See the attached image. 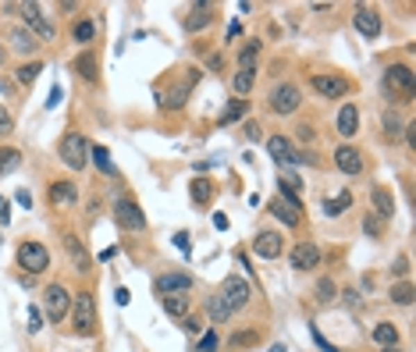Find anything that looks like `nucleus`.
<instances>
[{"instance_id":"f257e3e1","label":"nucleus","mask_w":416,"mask_h":352,"mask_svg":"<svg viewBox=\"0 0 416 352\" xmlns=\"http://www.w3.org/2000/svg\"><path fill=\"white\" fill-rule=\"evenodd\" d=\"M57 157L65 160V167H72V171H82V167L89 164V142H85V135H78V132H68V135L61 139V146H57Z\"/></svg>"},{"instance_id":"f03ea898","label":"nucleus","mask_w":416,"mask_h":352,"mask_svg":"<svg viewBox=\"0 0 416 352\" xmlns=\"http://www.w3.org/2000/svg\"><path fill=\"white\" fill-rule=\"evenodd\" d=\"M267 153L274 157L278 167H295V164H313L317 157L313 153H299V150H292V142L285 135H271L267 139Z\"/></svg>"},{"instance_id":"7ed1b4c3","label":"nucleus","mask_w":416,"mask_h":352,"mask_svg":"<svg viewBox=\"0 0 416 352\" xmlns=\"http://www.w3.org/2000/svg\"><path fill=\"white\" fill-rule=\"evenodd\" d=\"M72 324L82 338L97 335V306H93V296L89 292H82V296L75 299V310H72Z\"/></svg>"},{"instance_id":"20e7f679","label":"nucleus","mask_w":416,"mask_h":352,"mask_svg":"<svg viewBox=\"0 0 416 352\" xmlns=\"http://www.w3.org/2000/svg\"><path fill=\"white\" fill-rule=\"evenodd\" d=\"M384 85H388L392 93H399L402 100L416 97V75H413L409 65H392L388 72H384Z\"/></svg>"},{"instance_id":"39448f33","label":"nucleus","mask_w":416,"mask_h":352,"mask_svg":"<svg viewBox=\"0 0 416 352\" xmlns=\"http://www.w3.org/2000/svg\"><path fill=\"white\" fill-rule=\"evenodd\" d=\"M18 267L28 271V274H40L50 267V253L43 242H22L18 246Z\"/></svg>"},{"instance_id":"423d86ee","label":"nucleus","mask_w":416,"mask_h":352,"mask_svg":"<svg viewBox=\"0 0 416 352\" xmlns=\"http://www.w3.org/2000/svg\"><path fill=\"white\" fill-rule=\"evenodd\" d=\"M271 110L274 114H295L299 110V103H303V93H299V85H292V82H281V85H274L271 90Z\"/></svg>"},{"instance_id":"0eeeda50","label":"nucleus","mask_w":416,"mask_h":352,"mask_svg":"<svg viewBox=\"0 0 416 352\" xmlns=\"http://www.w3.org/2000/svg\"><path fill=\"white\" fill-rule=\"evenodd\" d=\"M221 299H224V306L235 313V310L249 306L253 288H249V281H242V278H224V285H221Z\"/></svg>"},{"instance_id":"6e6552de","label":"nucleus","mask_w":416,"mask_h":352,"mask_svg":"<svg viewBox=\"0 0 416 352\" xmlns=\"http://www.w3.org/2000/svg\"><path fill=\"white\" fill-rule=\"evenodd\" d=\"M114 221H117V228H122V231H142L146 228V217H142L135 199H117L114 203Z\"/></svg>"},{"instance_id":"1a4fd4ad","label":"nucleus","mask_w":416,"mask_h":352,"mask_svg":"<svg viewBox=\"0 0 416 352\" xmlns=\"http://www.w3.org/2000/svg\"><path fill=\"white\" fill-rule=\"evenodd\" d=\"M352 25H356V33L367 36V40H377V36H381V15H377V8H370V4L356 8Z\"/></svg>"},{"instance_id":"9d476101","label":"nucleus","mask_w":416,"mask_h":352,"mask_svg":"<svg viewBox=\"0 0 416 352\" xmlns=\"http://www.w3.org/2000/svg\"><path fill=\"white\" fill-rule=\"evenodd\" d=\"M43 299H47V317H50V324H57V320H65V313H68V303H72V296H68V288H65V285H50Z\"/></svg>"},{"instance_id":"9b49d317","label":"nucleus","mask_w":416,"mask_h":352,"mask_svg":"<svg viewBox=\"0 0 416 352\" xmlns=\"http://www.w3.org/2000/svg\"><path fill=\"white\" fill-rule=\"evenodd\" d=\"M18 11H22V22H25V25L36 33V40H53V25L43 18L40 4H22Z\"/></svg>"},{"instance_id":"f8f14e48","label":"nucleus","mask_w":416,"mask_h":352,"mask_svg":"<svg viewBox=\"0 0 416 352\" xmlns=\"http://www.w3.org/2000/svg\"><path fill=\"white\" fill-rule=\"evenodd\" d=\"M310 82H313V90H317L320 97H328V100H342V97L349 93V82H345L342 75H313Z\"/></svg>"},{"instance_id":"ddd939ff","label":"nucleus","mask_w":416,"mask_h":352,"mask_svg":"<svg viewBox=\"0 0 416 352\" xmlns=\"http://www.w3.org/2000/svg\"><path fill=\"white\" fill-rule=\"evenodd\" d=\"M253 249H256V256H263V260H278V256L285 253V239H281L278 231H260L256 242H253Z\"/></svg>"},{"instance_id":"4468645a","label":"nucleus","mask_w":416,"mask_h":352,"mask_svg":"<svg viewBox=\"0 0 416 352\" xmlns=\"http://www.w3.org/2000/svg\"><path fill=\"white\" fill-rule=\"evenodd\" d=\"M320 263V249L313 242H299L292 249V271H313Z\"/></svg>"},{"instance_id":"2eb2a0df","label":"nucleus","mask_w":416,"mask_h":352,"mask_svg":"<svg viewBox=\"0 0 416 352\" xmlns=\"http://www.w3.org/2000/svg\"><path fill=\"white\" fill-rule=\"evenodd\" d=\"M192 288V274H164L157 278V292L160 296H182V292Z\"/></svg>"},{"instance_id":"dca6fc26","label":"nucleus","mask_w":416,"mask_h":352,"mask_svg":"<svg viewBox=\"0 0 416 352\" xmlns=\"http://www.w3.org/2000/svg\"><path fill=\"white\" fill-rule=\"evenodd\" d=\"M278 192L285 196L281 203H288L292 210L303 214V203H299V178H295V174H278Z\"/></svg>"},{"instance_id":"f3484780","label":"nucleus","mask_w":416,"mask_h":352,"mask_svg":"<svg viewBox=\"0 0 416 352\" xmlns=\"http://www.w3.org/2000/svg\"><path fill=\"white\" fill-rule=\"evenodd\" d=\"M335 164H338V171H345V174H360V171H363V153L352 150V146H342V150H335Z\"/></svg>"},{"instance_id":"a211bd4d","label":"nucleus","mask_w":416,"mask_h":352,"mask_svg":"<svg viewBox=\"0 0 416 352\" xmlns=\"http://www.w3.org/2000/svg\"><path fill=\"white\" fill-rule=\"evenodd\" d=\"M72 68H75V75H82L85 82H97V78H100V61H97V53H89V50L75 57Z\"/></svg>"},{"instance_id":"6ab92c4d","label":"nucleus","mask_w":416,"mask_h":352,"mask_svg":"<svg viewBox=\"0 0 416 352\" xmlns=\"http://www.w3.org/2000/svg\"><path fill=\"white\" fill-rule=\"evenodd\" d=\"M8 40H11V50H18V53H36L40 50V40L28 33V28H11Z\"/></svg>"},{"instance_id":"aec40b11","label":"nucleus","mask_w":416,"mask_h":352,"mask_svg":"<svg viewBox=\"0 0 416 352\" xmlns=\"http://www.w3.org/2000/svg\"><path fill=\"white\" fill-rule=\"evenodd\" d=\"M370 199H374V210H377L374 217H381V221H392V214H395V199H392V192L377 185V189L370 192Z\"/></svg>"},{"instance_id":"412c9836","label":"nucleus","mask_w":416,"mask_h":352,"mask_svg":"<svg viewBox=\"0 0 416 352\" xmlns=\"http://www.w3.org/2000/svg\"><path fill=\"white\" fill-rule=\"evenodd\" d=\"M338 132H342L345 139H352L356 132H360V110H356L352 103H345V107L338 110Z\"/></svg>"},{"instance_id":"4be33fe9","label":"nucleus","mask_w":416,"mask_h":352,"mask_svg":"<svg viewBox=\"0 0 416 352\" xmlns=\"http://www.w3.org/2000/svg\"><path fill=\"white\" fill-rule=\"evenodd\" d=\"M160 306H164V313H167V317H178V320H182V317L192 310V299L182 292V296H164V299H160Z\"/></svg>"},{"instance_id":"5701e85b","label":"nucleus","mask_w":416,"mask_h":352,"mask_svg":"<svg viewBox=\"0 0 416 352\" xmlns=\"http://www.w3.org/2000/svg\"><path fill=\"white\" fill-rule=\"evenodd\" d=\"M75 199H78V189L72 182H53L50 185V203H57V207H68Z\"/></svg>"},{"instance_id":"b1692460","label":"nucleus","mask_w":416,"mask_h":352,"mask_svg":"<svg viewBox=\"0 0 416 352\" xmlns=\"http://www.w3.org/2000/svg\"><path fill=\"white\" fill-rule=\"evenodd\" d=\"M210 22H214L210 4H196V8H192V15L185 18V28H189V33H199V28H206Z\"/></svg>"},{"instance_id":"393cba45","label":"nucleus","mask_w":416,"mask_h":352,"mask_svg":"<svg viewBox=\"0 0 416 352\" xmlns=\"http://www.w3.org/2000/svg\"><path fill=\"white\" fill-rule=\"evenodd\" d=\"M253 82H256V68H253V65H246V68H239V72H235V78H231V90L239 93V97H246V93L253 90Z\"/></svg>"},{"instance_id":"a878e982","label":"nucleus","mask_w":416,"mask_h":352,"mask_svg":"<svg viewBox=\"0 0 416 352\" xmlns=\"http://www.w3.org/2000/svg\"><path fill=\"white\" fill-rule=\"evenodd\" d=\"M65 249H68V256L75 260V267H78V271H89V256H85V246L75 239V235H65Z\"/></svg>"},{"instance_id":"bb28decb","label":"nucleus","mask_w":416,"mask_h":352,"mask_svg":"<svg viewBox=\"0 0 416 352\" xmlns=\"http://www.w3.org/2000/svg\"><path fill=\"white\" fill-rule=\"evenodd\" d=\"M189 196H192V203H196V207H206V203L214 199V185L206 182V178H196V182L189 185Z\"/></svg>"},{"instance_id":"cd10ccee","label":"nucleus","mask_w":416,"mask_h":352,"mask_svg":"<svg viewBox=\"0 0 416 352\" xmlns=\"http://www.w3.org/2000/svg\"><path fill=\"white\" fill-rule=\"evenodd\" d=\"M374 342H377L381 349H395L399 328H395V324H377V328H374Z\"/></svg>"},{"instance_id":"c85d7f7f","label":"nucleus","mask_w":416,"mask_h":352,"mask_svg":"<svg viewBox=\"0 0 416 352\" xmlns=\"http://www.w3.org/2000/svg\"><path fill=\"white\" fill-rule=\"evenodd\" d=\"M271 214H274L281 224H288V228L299 224V210H292L288 203H281V199H274V203H271Z\"/></svg>"},{"instance_id":"c756f323","label":"nucleus","mask_w":416,"mask_h":352,"mask_svg":"<svg viewBox=\"0 0 416 352\" xmlns=\"http://www.w3.org/2000/svg\"><path fill=\"white\" fill-rule=\"evenodd\" d=\"M196 78H199V75L192 72V75H189V82L182 85V90H174V93H171L167 100H160V103H164L167 110H178V107H182V103H185V97H189V90H192V85H196Z\"/></svg>"},{"instance_id":"7c9ffc66","label":"nucleus","mask_w":416,"mask_h":352,"mask_svg":"<svg viewBox=\"0 0 416 352\" xmlns=\"http://www.w3.org/2000/svg\"><path fill=\"white\" fill-rule=\"evenodd\" d=\"M206 313H210L214 324H224V320L231 317V310L224 306V299H221V296H210V299H206Z\"/></svg>"},{"instance_id":"2f4dec72","label":"nucleus","mask_w":416,"mask_h":352,"mask_svg":"<svg viewBox=\"0 0 416 352\" xmlns=\"http://www.w3.org/2000/svg\"><path fill=\"white\" fill-rule=\"evenodd\" d=\"M93 36H97V25L89 22V18L75 22V28H72V40H75V43H89V40H93Z\"/></svg>"},{"instance_id":"473e14b6","label":"nucleus","mask_w":416,"mask_h":352,"mask_svg":"<svg viewBox=\"0 0 416 352\" xmlns=\"http://www.w3.org/2000/svg\"><path fill=\"white\" fill-rule=\"evenodd\" d=\"M89 157H93V164H97L103 174H114V160H110V153L103 150V146H89Z\"/></svg>"},{"instance_id":"72a5a7b5","label":"nucleus","mask_w":416,"mask_h":352,"mask_svg":"<svg viewBox=\"0 0 416 352\" xmlns=\"http://www.w3.org/2000/svg\"><path fill=\"white\" fill-rule=\"evenodd\" d=\"M22 164V153L15 150V146H4V150H0V174H8V171H15Z\"/></svg>"},{"instance_id":"f704fd0d","label":"nucleus","mask_w":416,"mask_h":352,"mask_svg":"<svg viewBox=\"0 0 416 352\" xmlns=\"http://www.w3.org/2000/svg\"><path fill=\"white\" fill-rule=\"evenodd\" d=\"M246 107H249L246 100H231V103H228V110L221 114V125H231V121H239V117L246 114Z\"/></svg>"},{"instance_id":"c9c22d12","label":"nucleus","mask_w":416,"mask_h":352,"mask_svg":"<svg viewBox=\"0 0 416 352\" xmlns=\"http://www.w3.org/2000/svg\"><path fill=\"white\" fill-rule=\"evenodd\" d=\"M349 207H352V196L342 192L338 199H328V203H324V214H331V217H335V214H342V210H349Z\"/></svg>"},{"instance_id":"e433bc0d","label":"nucleus","mask_w":416,"mask_h":352,"mask_svg":"<svg viewBox=\"0 0 416 352\" xmlns=\"http://www.w3.org/2000/svg\"><path fill=\"white\" fill-rule=\"evenodd\" d=\"M40 72H43V65H40V61L22 65V68H18V82H22V85H33V82L40 78Z\"/></svg>"},{"instance_id":"4c0bfd02","label":"nucleus","mask_w":416,"mask_h":352,"mask_svg":"<svg viewBox=\"0 0 416 352\" xmlns=\"http://www.w3.org/2000/svg\"><path fill=\"white\" fill-rule=\"evenodd\" d=\"M392 303H399V306H409V303H413V285H409V281H402V285L392 288Z\"/></svg>"},{"instance_id":"58836bf2","label":"nucleus","mask_w":416,"mask_h":352,"mask_svg":"<svg viewBox=\"0 0 416 352\" xmlns=\"http://www.w3.org/2000/svg\"><path fill=\"white\" fill-rule=\"evenodd\" d=\"M335 296H338L335 281H331V278H324V281L317 285V299H320V303H335Z\"/></svg>"},{"instance_id":"ea45409f","label":"nucleus","mask_w":416,"mask_h":352,"mask_svg":"<svg viewBox=\"0 0 416 352\" xmlns=\"http://www.w3.org/2000/svg\"><path fill=\"white\" fill-rule=\"evenodd\" d=\"M384 135H388V139H399V135H402V125H399L395 114H384Z\"/></svg>"},{"instance_id":"a19ab883","label":"nucleus","mask_w":416,"mask_h":352,"mask_svg":"<svg viewBox=\"0 0 416 352\" xmlns=\"http://www.w3.org/2000/svg\"><path fill=\"white\" fill-rule=\"evenodd\" d=\"M256 53H260V43H256V40H249V43L239 50V61H242V68H246V65H253V57H256Z\"/></svg>"},{"instance_id":"79ce46f5","label":"nucleus","mask_w":416,"mask_h":352,"mask_svg":"<svg viewBox=\"0 0 416 352\" xmlns=\"http://www.w3.org/2000/svg\"><path fill=\"white\" fill-rule=\"evenodd\" d=\"M256 338H260L256 331H239V335L231 338V345H235V349H246V345H256Z\"/></svg>"},{"instance_id":"37998d69","label":"nucleus","mask_w":416,"mask_h":352,"mask_svg":"<svg viewBox=\"0 0 416 352\" xmlns=\"http://www.w3.org/2000/svg\"><path fill=\"white\" fill-rule=\"evenodd\" d=\"M11 132H15V121H11L8 107H0V135H11Z\"/></svg>"},{"instance_id":"c03bdc74","label":"nucleus","mask_w":416,"mask_h":352,"mask_svg":"<svg viewBox=\"0 0 416 352\" xmlns=\"http://www.w3.org/2000/svg\"><path fill=\"white\" fill-rule=\"evenodd\" d=\"M40 328H43V317H40V310H36V306H28V331L36 335Z\"/></svg>"},{"instance_id":"a18cd8bd","label":"nucleus","mask_w":416,"mask_h":352,"mask_svg":"<svg viewBox=\"0 0 416 352\" xmlns=\"http://www.w3.org/2000/svg\"><path fill=\"white\" fill-rule=\"evenodd\" d=\"M174 246L182 249V256H189V253H192V246H189V231H178V235H174Z\"/></svg>"},{"instance_id":"49530a36","label":"nucleus","mask_w":416,"mask_h":352,"mask_svg":"<svg viewBox=\"0 0 416 352\" xmlns=\"http://www.w3.org/2000/svg\"><path fill=\"white\" fill-rule=\"evenodd\" d=\"M182 328H185V335H199V331H203L196 317H182Z\"/></svg>"},{"instance_id":"de8ad7c7","label":"nucleus","mask_w":416,"mask_h":352,"mask_svg":"<svg viewBox=\"0 0 416 352\" xmlns=\"http://www.w3.org/2000/svg\"><path fill=\"white\" fill-rule=\"evenodd\" d=\"M363 228H367V235H374V239H377V235H381V221H377L374 214H370V217L363 221Z\"/></svg>"},{"instance_id":"09e8293b","label":"nucleus","mask_w":416,"mask_h":352,"mask_svg":"<svg viewBox=\"0 0 416 352\" xmlns=\"http://www.w3.org/2000/svg\"><path fill=\"white\" fill-rule=\"evenodd\" d=\"M392 274H395V278H406V274H409V260H406V256L395 260V271H392Z\"/></svg>"},{"instance_id":"8fccbe9b","label":"nucleus","mask_w":416,"mask_h":352,"mask_svg":"<svg viewBox=\"0 0 416 352\" xmlns=\"http://www.w3.org/2000/svg\"><path fill=\"white\" fill-rule=\"evenodd\" d=\"M53 107H61V85H53V90H50V100H47V110H53Z\"/></svg>"},{"instance_id":"3c124183","label":"nucleus","mask_w":416,"mask_h":352,"mask_svg":"<svg viewBox=\"0 0 416 352\" xmlns=\"http://www.w3.org/2000/svg\"><path fill=\"white\" fill-rule=\"evenodd\" d=\"M210 349H217V335H214V331L199 342V352H210Z\"/></svg>"},{"instance_id":"603ef678","label":"nucleus","mask_w":416,"mask_h":352,"mask_svg":"<svg viewBox=\"0 0 416 352\" xmlns=\"http://www.w3.org/2000/svg\"><path fill=\"white\" fill-rule=\"evenodd\" d=\"M313 342H317V345H320V349H324V352H338V349H335V345H328V342H324V335H320V331H317V328H313Z\"/></svg>"},{"instance_id":"864d4df0","label":"nucleus","mask_w":416,"mask_h":352,"mask_svg":"<svg viewBox=\"0 0 416 352\" xmlns=\"http://www.w3.org/2000/svg\"><path fill=\"white\" fill-rule=\"evenodd\" d=\"M114 299H117V306H128L132 296H128V288H117V292H114Z\"/></svg>"},{"instance_id":"5fc2aeb1","label":"nucleus","mask_w":416,"mask_h":352,"mask_svg":"<svg viewBox=\"0 0 416 352\" xmlns=\"http://www.w3.org/2000/svg\"><path fill=\"white\" fill-rule=\"evenodd\" d=\"M8 221H11V214H8V199L0 196V224H8Z\"/></svg>"},{"instance_id":"6e6d98bb","label":"nucleus","mask_w":416,"mask_h":352,"mask_svg":"<svg viewBox=\"0 0 416 352\" xmlns=\"http://www.w3.org/2000/svg\"><path fill=\"white\" fill-rule=\"evenodd\" d=\"M345 306L356 310V306H360V296H356V292H345Z\"/></svg>"},{"instance_id":"4d7b16f0","label":"nucleus","mask_w":416,"mask_h":352,"mask_svg":"<svg viewBox=\"0 0 416 352\" xmlns=\"http://www.w3.org/2000/svg\"><path fill=\"white\" fill-rule=\"evenodd\" d=\"M214 228H221V231H228V217H224V214H214Z\"/></svg>"},{"instance_id":"13d9d810","label":"nucleus","mask_w":416,"mask_h":352,"mask_svg":"<svg viewBox=\"0 0 416 352\" xmlns=\"http://www.w3.org/2000/svg\"><path fill=\"white\" fill-rule=\"evenodd\" d=\"M271 352H285V345H274V349H271Z\"/></svg>"},{"instance_id":"bf43d9fd","label":"nucleus","mask_w":416,"mask_h":352,"mask_svg":"<svg viewBox=\"0 0 416 352\" xmlns=\"http://www.w3.org/2000/svg\"><path fill=\"white\" fill-rule=\"evenodd\" d=\"M381 352H399V349H381Z\"/></svg>"},{"instance_id":"052dcab7","label":"nucleus","mask_w":416,"mask_h":352,"mask_svg":"<svg viewBox=\"0 0 416 352\" xmlns=\"http://www.w3.org/2000/svg\"><path fill=\"white\" fill-rule=\"evenodd\" d=\"M0 61H4V47H0Z\"/></svg>"}]
</instances>
